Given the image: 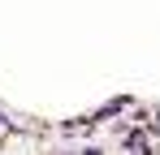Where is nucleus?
<instances>
[{
    "label": "nucleus",
    "mask_w": 160,
    "mask_h": 155,
    "mask_svg": "<svg viewBox=\"0 0 160 155\" xmlns=\"http://www.w3.org/2000/svg\"><path fill=\"white\" fill-rule=\"evenodd\" d=\"M0 129H9V116H4V112H0Z\"/></svg>",
    "instance_id": "nucleus-2"
},
{
    "label": "nucleus",
    "mask_w": 160,
    "mask_h": 155,
    "mask_svg": "<svg viewBox=\"0 0 160 155\" xmlns=\"http://www.w3.org/2000/svg\"><path fill=\"white\" fill-rule=\"evenodd\" d=\"M126 142H130V151H134V155H152V147H147V142H143V138H138V134H130V138H126Z\"/></svg>",
    "instance_id": "nucleus-1"
}]
</instances>
